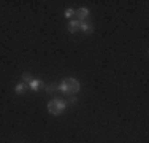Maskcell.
<instances>
[{
	"mask_svg": "<svg viewBox=\"0 0 149 143\" xmlns=\"http://www.w3.org/2000/svg\"><path fill=\"white\" fill-rule=\"evenodd\" d=\"M79 89H81V84H79V81L74 80V78H65V80L59 84V91H62L63 94H67V95H74L76 92H79Z\"/></svg>",
	"mask_w": 149,
	"mask_h": 143,
	"instance_id": "obj_1",
	"label": "cell"
},
{
	"mask_svg": "<svg viewBox=\"0 0 149 143\" xmlns=\"http://www.w3.org/2000/svg\"><path fill=\"white\" fill-rule=\"evenodd\" d=\"M65 108H67V102L62 99H52L48 102V111L51 114H54V116L65 111Z\"/></svg>",
	"mask_w": 149,
	"mask_h": 143,
	"instance_id": "obj_2",
	"label": "cell"
},
{
	"mask_svg": "<svg viewBox=\"0 0 149 143\" xmlns=\"http://www.w3.org/2000/svg\"><path fill=\"white\" fill-rule=\"evenodd\" d=\"M89 10L87 8H79V10H76L74 11V16H76V21H86L87 19V16H89Z\"/></svg>",
	"mask_w": 149,
	"mask_h": 143,
	"instance_id": "obj_3",
	"label": "cell"
},
{
	"mask_svg": "<svg viewBox=\"0 0 149 143\" xmlns=\"http://www.w3.org/2000/svg\"><path fill=\"white\" fill-rule=\"evenodd\" d=\"M78 22H79V29L84 32V34H92V32H94L92 24H87L86 21H78Z\"/></svg>",
	"mask_w": 149,
	"mask_h": 143,
	"instance_id": "obj_4",
	"label": "cell"
},
{
	"mask_svg": "<svg viewBox=\"0 0 149 143\" xmlns=\"http://www.w3.org/2000/svg\"><path fill=\"white\" fill-rule=\"evenodd\" d=\"M29 88L32 89V91H38L40 88H45V83L41 80H35V78H33V80L29 83Z\"/></svg>",
	"mask_w": 149,
	"mask_h": 143,
	"instance_id": "obj_5",
	"label": "cell"
},
{
	"mask_svg": "<svg viewBox=\"0 0 149 143\" xmlns=\"http://www.w3.org/2000/svg\"><path fill=\"white\" fill-rule=\"evenodd\" d=\"M56 91H59V84L57 83H48V84H45V92H46V94H54Z\"/></svg>",
	"mask_w": 149,
	"mask_h": 143,
	"instance_id": "obj_6",
	"label": "cell"
},
{
	"mask_svg": "<svg viewBox=\"0 0 149 143\" xmlns=\"http://www.w3.org/2000/svg\"><path fill=\"white\" fill-rule=\"evenodd\" d=\"M76 30H79V22H78V21H70L68 32H70V34H74Z\"/></svg>",
	"mask_w": 149,
	"mask_h": 143,
	"instance_id": "obj_7",
	"label": "cell"
},
{
	"mask_svg": "<svg viewBox=\"0 0 149 143\" xmlns=\"http://www.w3.org/2000/svg\"><path fill=\"white\" fill-rule=\"evenodd\" d=\"M24 91H26V83L16 84V88H15V92H16V94H22Z\"/></svg>",
	"mask_w": 149,
	"mask_h": 143,
	"instance_id": "obj_8",
	"label": "cell"
},
{
	"mask_svg": "<svg viewBox=\"0 0 149 143\" xmlns=\"http://www.w3.org/2000/svg\"><path fill=\"white\" fill-rule=\"evenodd\" d=\"M65 102L67 103H72V105H76V103H78V97H76V95H68V99H67Z\"/></svg>",
	"mask_w": 149,
	"mask_h": 143,
	"instance_id": "obj_9",
	"label": "cell"
},
{
	"mask_svg": "<svg viewBox=\"0 0 149 143\" xmlns=\"http://www.w3.org/2000/svg\"><path fill=\"white\" fill-rule=\"evenodd\" d=\"M32 80H33V78H32L30 73H22V83H30Z\"/></svg>",
	"mask_w": 149,
	"mask_h": 143,
	"instance_id": "obj_10",
	"label": "cell"
},
{
	"mask_svg": "<svg viewBox=\"0 0 149 143\" xmlns=\"http://www.w3.org/2000/svg\"><path fill=\"white\" fill-rule=\"evenodd\" d=\"M74 14V10H72V8H68V10H65V13H63V16L67 18V19H70V18H72Z\"/></svg>",
	"mask_w": 149,
	"mask_h": 143,
	"instance_id": "obj_11",
	"label": "cell"
}]
</instances>
